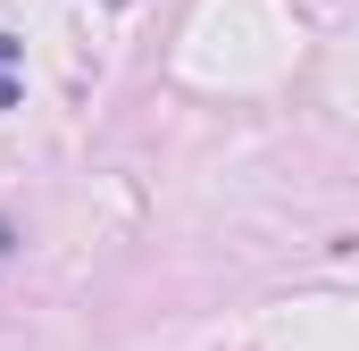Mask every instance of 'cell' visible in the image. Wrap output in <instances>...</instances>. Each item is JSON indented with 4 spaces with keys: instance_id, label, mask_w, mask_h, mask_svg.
Instances as JSON below:
<instances>
[{
    "instance_id": "1",
    "label": "cell",
    "mask_w": 359,
    "mask_h": 351,
    "mask_svg": "<svg viewBox=\"0 0 359 351\" xmlns=\"http://www.w3.org/2000/svg\"><path fill=\"white\" fill-rule=\"evenodd\" d=\"M8 100H17V84H8V67H0V109H8Z\"/></svg>"
}]
</instances>
